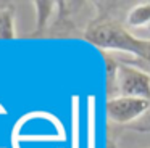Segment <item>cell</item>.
<instances>
[{
	"label": "cell",
	"instance_id": "3957f363",
	"mask_svg": "<svg viewBox=\"0 0 150 148\" xmlns=\"http://www.w3.org/2000/svg\"><path fill=\"white\" fill-rule=\"evenodd\" d=\"M150 111V101L132 97H115L105 103V114L111 124L132 129Z\"/></svg>",
	"mask_w": 150,
	"mask_h": 148
},
{
	"label": "cell",
	"instance_id": "5b68a950",
	"mask_svg": "<svg viewBox=\"0 0 150 148\" xmlns=\"http://www.w3.org/2000/svg\"><path fill=\"white\" fill-rule=\"evenodd\" d=\"M34 6H36V27H34L33 34L26 35V39L44 37L47 34V29L52 23V13L57 10V2L37 0V2H34Z\"/></svg>",
	"mask_w": 150,
	"mask_h": 148
},
{
	"label": "cell",
	"instance_id": "8992f818",
	"mask_svg": "<svg viewBox=\"0 0 150 148\" xmlns=\"http://www.w3.org/2000/svg\"><path fill=\"white\" fill-rule=\"evenodd\" d=\"M124 24L131 29L150 32V2L134 3L126 13Z\"/></svg>",
	"mask_w": 150,
	"mask_h": 148
},
{
	"label": "cell",
	"instance_id": "6da1fadb",
	"mask_svg": "<svg viewBox=\"0 0 150 148\" xmlns=\"http://www.w3.org/2000/svg\"><path fill=\"white\" fill-rule=\"evenodd\" d=\"M95 18L84 32V40L102 51L116 50L139 56L144 39L134 35L120 19L121 2H94Z\"/></svg>",
	"mask_w": 150,
	"mask_h": 148
},
{
	"label": "cell",
	"instance_id": "52a82bcc",
	"mask_svg": "<svg viewBox=\"0 0 150 148\" xmlns=\"http://www.w3.org/2000/svg\"><path fill=\"white\" fill-rule=\"evenodd\" d=\"M16 39L15 31V6L13 3L0 2V40Z\"/></svg>",
	"mask_w": 150,
	"mask_h": 148
},
{
	"label": "cell",
	"instance_id": "ba28073f",
	"mask_svg": "<svg viewBox=\"0 0 150 148\" xmlns=\"http://www.w3.org/2000/svg\"><path fill=\"white\" fill-rule=\"evenodd\" d=\"M103 60L107 66V100L116 97V77H118V64L120 61L103 51Z\"/></svg>",
	"mask_w": 150,
	"mask_h": 148
},
{
	"label": "cell",
	"instance_id": "7a4b0ae2",
	"mask_svg": "<svg viewBox=\"0 0 150 148\" xmlns=\"http://www.w3.org/2000/svg\"><path fill=\"white\" fill-rule=\"evenodd\" d=\"M94 18V2H57V18L52 19L45 37H84Z\"/></svg>",
	"mask_w": 150,
	"mask_h": 148
},
{
	"label": "cell",
	"instance_id": "277c9868",
	"mask_svg": "<svg viewBox=\"0 0 150 148\" xmlns=\"http://www.w3.org/2000/svg\"><path fill=\"white\" fill-rule=\"evenodd\" d=\"M116 97H132L150 101V74L131 63L118 64Z\"/></svg>",
	"mask_w": 150,
	"mask_h": 148
}]
</instances>
